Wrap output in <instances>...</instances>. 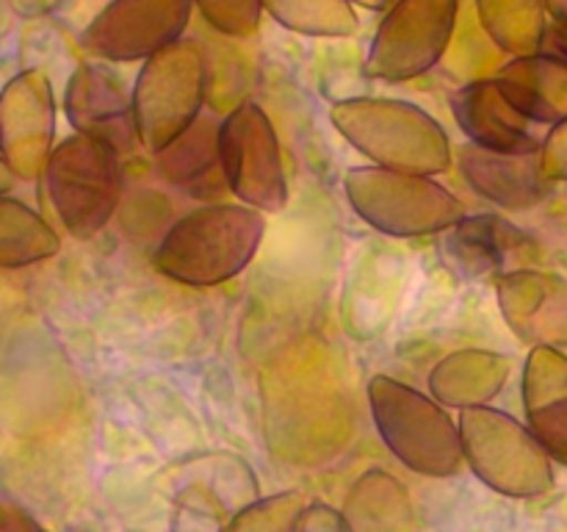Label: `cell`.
<instances>
[{"mask_svg": "<svg viewBox=\"0 0 567 532\" xmlns=\"http://www.w3.org/2000/svg\"><path fill=\"white\" fill-rule=\"evenodd\" d=\"M264 211L247 203H208L188 211L161 238L153 264L192 288H210L241 275L264 242Z\"/></svg>", "mask_w": 567, "mask_h": 532, "instance_id": "obj_1", "label": "cell"}, {"mask_svg": "<svg viewBox=\"0 0 567 532\" xmlns=\"http://www.w3.org/2000/svg\"><path fill=\"white\" fill-rule=\"evenodd\" d=\"M330 120L338 133L377 166L419 175H441L452 166V142L443 125L408 100H338L330 109Z\"/></svg>", "mask_w": 567, "mask_h": 532, "instance_id": "obj_2", "label": "cell"}, {"mask_svg": "<svg viewBox=\"0 0 567 532\" xmlns=\"http://www.w3.org/2000/svg\"><path fill=\"white\" fill-rule=\"evenodd\" d=\"M365 391L377 432L399 463L424 477H454L468 466L460 421L443 402L388 375L371 377Z\"/></svg>", "mask_w": 567, "mask_h": 532, "instance_id": "obj_3", "label": "cell"}, {"mask_svg": "<svg viewBox=\"0 0 567 532\" xmlns=\"http://www.w3.org/2000/svg\"><path fill=\"white\" fill-rule=\"evenodd\" d=\"M349 205L374 231L393 238H419L452 231L463 222L465 205L432 175L388 170V166H354L347 172Z\"/></svg>", "mask_w": 567, "mask_h": 532, "instance_id": "obj_4", "label": "cell"}, {"mask_svg": "<svg viewBox=\"0 0 567 532\" xmlns=\"http://www.w3.org/2000/svg\"><path fill=\"white\" fill-rule=\"evenodd\" d=\"M457 421L468 469L487 488L515 499L543 497L551 491L557 482V460L529 424L491 405L460 410Z\"/></svg>", "mask_w": 567, "mask_h": 532, "instance_id": "obj_5", "label": "cell"}, {"mask_svg": "<svg viewBox=\"0 0 567 532\" xmlns=\"http://www.w3.org/2000/svg\"><path fill=\"white\" fill-rule=\"evenodd\" d=\"M120 158L111 144L86 133H72L50 153L44 188L55 216L75 238L97 236L120 208Z\"/></svg>", "mask_w": 567, "mask_h": 532, "instance_id": "obj_6", "label": "cell"}, {"mask_svg": "<svg viewBox=\"0 0 567 532\" xmlns=\"http://www.w3.org/2000/svg\"><path fill=\"white\" fill-rule=\"evenodd\" d=\"M208 89V61L203 44L194 39H177L175 44L142 61L133 83V109L142 144L150 153L181 136L205 105Z\"/></svg>", "mask_w": 567, "mask_h": 532, "instance_id": "obj_7", "label": "cell"}, {"mask_svg": "<svg viewBox=\"0 0 567 532\" xmlns=\"http://www.w3.org/2000/svg\"><path fill=\"white\" fill-rule=\"evenodd\" d=\"M457 14L460 0H393L365 55L369 75L391 83L426 75L452 44Z\"/></svg>", "mask_w": 567, "mask_h": 532, "instance_id": "obj_8", "label": "cell"}, {"mask_svg": "<svg viewBox=\"0 0 567 532\" xmlns=\"http://www.w3.org/2000/svg\"><path fill=\"white\" fill-rule=\"evenodd\" d=\"M221 170L236 200L264 214L286 208L288 177L280 136L252 100L236 103L221 120Z\"/></svg>", "mask_w": 567, "mask_h": 532, "instance_id": "obj_9", "label": "cell"}, {"mask_svg": "<svg viewBox=\"0 0 567 532\" xmlns=\"http://www.w3.org/2000/svg\"><path fill=\"white\" fill-rule=\"evenodd\" d=\"M194 0H111L81 31V48L100 61H147L186 33Z\"/></svg>", "mask_w": 567, "mask_h": 532, "instance_id": "obj_10", "label": "cell"}, {"mask_svg": "<svg viewBox=\"0 0 567 532\" xmlns=\"http://www.w3.org/2000/svg\"><path fill=\"white\" fill-rule=\"evenodd\" d=\"M3 161L22 181L44 175L55 133V100L50 78L42 70H25L11 78L0 100Z\"/></svg>", "mask_w": 567, "mask_h": 532, "instance_id": "obj_11", "label": "cell"}, {"mask_svg": "<svg viewBox=\"0 0 567 532\" xmlns=\"http://www.w3.org/2000/svg\"><path fill=\"white\" fill-rule=\"evenodd\" d=\"M64 111L72 131L111 144L120 155L144 147L133 109V89L105 66L89 61L75 66L64 89Z\"/></svg>", "mask_w": 567, "mask_h": 532, "instance_id": "obj_12", "label": "cell"}, {"mask_svg": "<svg viewBox=\"0 0 567 532\" xmlns=\"http://www.w3.org/2000/svg\"><path fill=\"white\" fill-rule=\"evenodd\" d=\"M498 308L520 341L567 349V280L551 272L513 269L496 283Z\"/></svg>", "mask_w": 567, "mask_h": 532, "instance_id": "obj_13", "label": "cell"}, {"mask_svg": "<svg viewBox=\"0 0 567 532\" xmlns=\"http://www.w3.org/2000/svg\"><path fill=\"white\" fill-rule=\"evenodd\" d=\"M460 172L480 197L507 211H529L551 194L554 181L543 166V153H504L468 142L457 153Z\"/></svg>", "mask_w": 567, "mask_h": 532, "instance_id": "obj_14", "label": "cell"}, {"mask_svg": "<svg viewBox=\"0 0 567 532\" xmlns=\"http://www.w3.org/2000/svg\"><path fill=\"white\" fill-rule=\"evenodd\" d=\"M452 114L460 131L468 142L487 150H504V153H537L543 150V139L535 136L529 116L520 114L504 92L498 89L496 78L474 81L452 94Z\"/></svg>", "mask_w": 567, "mask_h": 532, "instance_id": "obj_15", "label": "cell"}, {"mask_svg": "<svg viewBox=\"0 0 567 532\" xmlns=\"http://www.w3.org/2000/svg\"><path fill=\"white\" fill-rule=\"evenodd\" d=\"M524 410L543 447L567 466V355L557 347H532L524 366Z\"/></svg>", "mask_w": 567, "mask_h": 532, "instance_id": "obj_16", "label": "cell"}, {"mask_svg": "<svg viewBox=\"0 0 567 532\" xmlns=\"http://www.w3.org/2000/svg\"><path fill=\"white\" fill-rule=\"evenodd\" d=\"M504 98L537 125H557L567 120V61L559 55H515L496 75Z\"/></svg>", "mask_w": 567, "mask_h": 532, "instance_id": "obj_17", "label": "cell"}, {"mask_svg": "<svg viewBox=\"0 0 567 532\" xmlns=\"http://www.w3.org/2000/svg\"><path fill=\"white\" fill-rule=\"evenodd\" d=\"M153 161L158 175L177 188L199 192L205 183L227 186L221 170V120L203 111L181 136L153 153Z\"/></svg>", "mask_w": 567, "mask_h": 532, "instance_id": "obj_18", "label": "cell"}, {"mask_svg": "<svg viewBox=\"0 0 567 532\" xmlns=\"http://www.w3.org/2000/svg\"><path fill=\"white\" fill-rule=\"evenodd\" d=\"M509 371H513V360L504 355L463 349V352L449 355L432 369V397L449 408H480L507 386Z\"/></svg>", "mask_w": 567, "mask_h": 532, "instance_id": "obj_19", "label": "cell"}, {"mask_svg": "<svg viewBox=\"0 0 567 532\" xmlns=\"http://www.w3.org/2000/svg\"><path fill=\"white\" fill-rule=\"evenodd\" d=\"M524 244H529L524 231L504 222L502 216L480 214L465 216L463 222L446 231V255L454 269L465 277H487L504 275L507 255L518 253Z\"/></svg>", "mask_w": 567, "mask_h": 532, "instance_id": "obj_20", "label": "cell"}, {"mask_svg": "<svg viewBox=\"0 0 567 532\" xmlns=\"http://www.w3.org/2000/svg\"><path fill=\"white\" fill-rule=\"evenodd\" d=\"M341 513L352 532H415L419 526L408 488L382 469L365 471L354 482Z\"/></svg>", "mask_w": 567, "mask_h": 532, "instance_id": "obj_21", "label": "cell"}, {"mask_svg": "<svg viewBox=\"0 0 567 532\" xmlns=\"http://www.w3.org/2000/svg\"><path fill=\"white\" fill-rule=\"evenodd\" d=\"M482 28L513 55L540 53L548 33L543 0H476Z\"/></svg>", "mask_w": 567, "mask_h": 532, "instance_id": "obj_22", "label": "cell"}, {"mask_svg": "<svg viewBox=\"0 0 567 532\" xmlns=\"http://www.w3.org/2000/svg\"><path fill=\"white\" fill-rule=\"evenodd\" d=\"M61 238L42 216L14 197L0 200V266L22 269L53 258Z\"/></svg>", "mask_w": 567, "mask_h": 532, "instance_id": "obj_23", "label": "cell"}, {"mask_svg": "<svg viewBox=\"0 0 567 532\" xmlns=\"http://www.w3.org/2000/svg\"><path fill=\"white\" fill-rule=\"evenodd\" d=\"M266 14L305 37L343 39L358 33L360 17L349 0H264Z\"/></svg>", "mask_w": 567, "mask_h": 532, "instance_id": "obj_24", "label": "cell"}, {"mask_svg": "<svg viewBox=\"0 0 567 532\" xmlns=\"http://www.w3.org/2000/svg\"><path fill=\"white\" fill-rule=\"evenodd\" d=\"M305 508V499L293 491L255 499L238 510L221 532H297Z\"/></svg>", "mask_w": 567, "mask_h": 532, "instance_id": "obj_25", "label": "cell"}, {"mask_svg": "<svg viewBox=\"0 0 567 532\" xmlns=\"http://www.w3.org/2000/svg\"><path fill=\"white\" fill-rule=\"evenodd\" d=\"M214 31L225 37L244 39L258 31L260 17H264V0H194Z\"/></svg>", "mask_w": 567, "mask_h": 532, "instance_id": "obj_26", "label": "cell"}, {"mask_svg": "<svg viewBox=\"0 0 567 532\" xmlns=\"http://www.w3.org/2000/svg\"><path fill=\"white\" fill-rule=\"evenodd\" d=\"M543 166L551 181H567V120L551 125L543 139Z\"/></svg>", "mask_w": 567, "mask_h": 532, "instance_id": "obj_27", "label": "cell"}, {"mask_svg": "<svg viewBox=\"0 0 567 532\" xmlns=\"http://www.w3.org/2000/svg\"><path fill=\"white\" fill-rule=\"evenodd\" d=\"M297 532H352L347 524V515L336 513L327 504H308L299 519Z\"/></svg>", "mask_w": 567, "mask_h": 532, "instance_id": "obj_28", "label": "cell"}, {"mask_svg": "<svg viewBox=\"0 0 567 532\" xmlns=\"http://www.w3.org/2000/svg\"><path fill=\"white\" fill-rule=\"evenodd\" d=\"M0 532H48L22 504L3 499L0 504Z\"/></svg>", "mask_w": 567, "mask_h": 532, "instance_id": "obj_29", "label": "cell"}, {"mask_svg": "<svg viewBox=\"0 0 567 532\" xmlns=\"http://www.w3.org/2000/svg\"><path fill=\"white\" fill-rule=\"evenodd\" d=\"M543 50L567 61V31L565 28L554 25L551 22V25H548V33H546V42H543Z\"/></svg>", "mask_w": 567, "mask_h": 532, "instance_id": "obj_30", "label": "cell"}, {"mask_svg": "<svg viewBox=\"0 0 567 532\" xmlns=\"http://www.w3.org/2000/svg\"><path fill=\"white\" fill-rule=\"evenodd\" d=\"M543 6H546L548 17L554 20V25L565 28L567 31V0H543Z\"/></svg>", "mask_w": 567, "mask_h": 532, "instance_id": "obj_31", "label": "cell"}, {"mask_svg": "<svg viewBox=\"0 0 567 532\" xmlns=\"http://www.w3.org/2000/svg\"><path fill=\"white\" fill-rule=\"evenodd\" d=\"M9 3H14L20 11H42L48 6H55L59 0H9Z\"/></svg>", "mask_w": 567, "mask_h": 532, "instance_id": "obj_32", "label": "cell"}, {"mask_svg": "<svg viewBox=\"0 0 567 532\" xmlns=\"http://www.w3.org/2000/svg\"><path fill=\"white\" fill-rule=\"evenodd\" d=\"M349 3L365 6V9H385V6H391L393 0H349Z\"/></svg>", "mask_w": 567, "mask_h": 532, "instance_id": "obj_33", "label": "cell"}, {"mask_svg": "<svg viewBox=\"0 0 567 532\" xmlns=\"http://www.w3.org/2000/svg\"><path fill=\"white\" fill-rule=\"evenodd\" d=\"M81 532H83V530H81Z\"/></svg>", "mask_w": 567, "mask_h": 532, "instance_id": "obj_34", "label": "cell"}]
</instances>
